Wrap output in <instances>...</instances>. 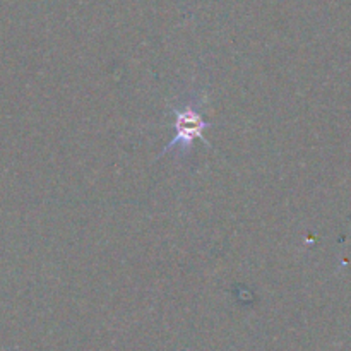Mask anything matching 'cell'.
I'll return each mask as SVG.
<instances>
[{
  "mask_svg": "<svg viewBox=\"0 0 351 351\" xmlns=\"http://www.w3.org/2000/svg\"><path fill=\"white\" fill-rule=\"evenodd\" d=\"M204 95L197 89H191L182 101H178L170 113L173 115V122L170 123L173 130V137L170 143L161 149L158 158L168 153H175L178 160H187L194 151V141L201 139L209 146L204 139V130L215 127V123L204 120Z\"/></svg>",
  "mask_w": 351,
  "mask_h": 351,
  "instance_id": "obj_1",
  "label": "cell"
}]
</instances>
